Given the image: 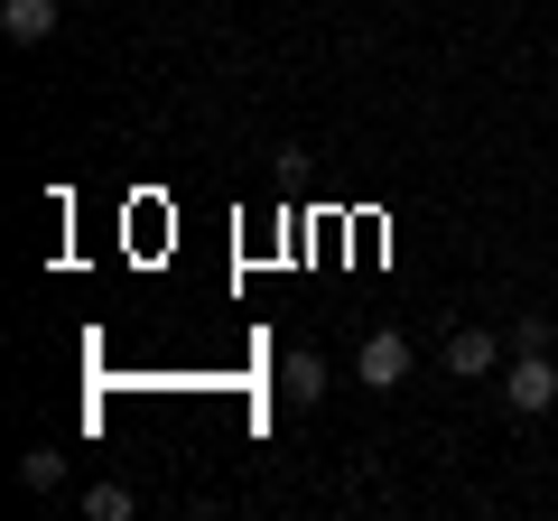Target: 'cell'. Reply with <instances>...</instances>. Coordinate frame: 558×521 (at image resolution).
I'll list each match as a JSON object with an SVG mask.
<instances>
[{"label": "cell", "instance_id": "obj_1", "mask_svg": "<svg viewBox=\"0 0 558 521\" xmlns=\"http://www.w3.org/2000/svg\"><path fill=\"white\" fill-rule=\"evenodd\" d=\"M410 363H418V344L400 336V326H373V336L354 344V381H363V391H400Z\"/></svg>", "mask_w": 558, "mask_h": 521}, {"label": "cell", "instance_id": "obj_2", "mask_svg": "<svg viewBox=\"0 0 558 521\" xmlns=\"http://www.w3.org/2000/svg\"><path fill=\"white\" fill-rule=\"evenodd\" d=\"M502 410H521V420L558 410V354H512L502 363Z\"/></svg>", "mask_w": 558, "mask_h": 521}, {"label": "cell", "instance_id": "obj_3", "mask_svg": "<svg viewBox=\"0 0 558 521\" xmlns=\"http://www.w3.org/2000/svg\"><path fill=\"white\" fill-rule=\"evenodd\" d=\"M447 373H457V381L502 373V336H484V326H457V336H447Z\"/></svg>", "mask_w": 558, "mask_h": 521}, {"label": "cell", "instance_id": "obj_4", "mask_svg": "<svg viewBox=\"0 0 558 521\" xmlns=\"http://www.w3.org/2000/svg\"><path fill=\"white\" fill-rule=\"evenodd\" d=\"M0 28H10V47H47L57 38V0H0Z\"/></svg>", "mask_w": 558, "mask_h": 521}, {"label": "cell", "instance_id": "obj_5", "mask_svg": "<svg viewBox=\"0 0 558 521\" xmlns=\"http://www.w3.org/2000/svg\"><path fill=\"white\" fill-rule=\"evenodd\" d=\"M279 391H289L299 410H317V401H326V354H307V344H299V354L279 363Z\"/></svg>", "mask_w": 558, "mask_h": 521}, {"label": "cell", "instance_id": "obj_6", "mask_svg": "<svg viewBox=\"0 0 558 521\" xmlns=\"http://www.w3.org/2000/svg\"><path fill=\"white\" fill-rule=\"evenodd\" d=\"M20 484H28V494H57V484H65V457H57V447H28V457H20Z\"/></svg>", "mask_w": 558, "mask_h": 521}, {"label": "cell", "instance_id": "obj_7", "mask_svg": "<svg viewBox=\"0 0 558 521\" xmlns=\"http://www.w3.org/2000/svg\"><path fill=\"white\" fill-rule=\"evenodd\" d=\"M84 512H94V521H131L140 502H131V484H94V494H84Z\"/></svg>", "mask_w": 558, "mask_h": 521}, {"label": "cell", "instance_id": "obj_8", "mask_svg": "<svg viewBox=\"0 0 558 521\" xmlns=\"http://www.w3.org/2000/svg\"><path fill=\"white\" fill-rule=\"evenodd\" d=\"M549 344H558V317H539V307H531V317L512 326V354H549Z\"/></svg>", "mask_w": 558, "mask_h": 521}]
</instances>
